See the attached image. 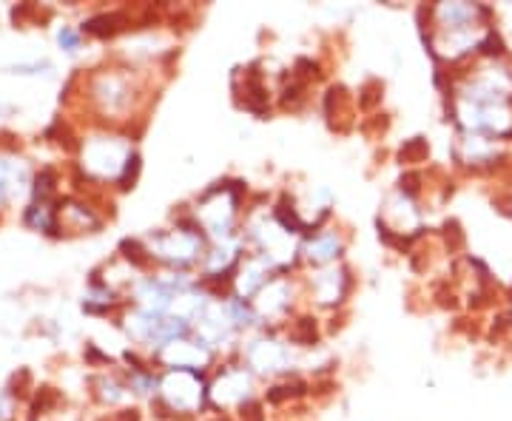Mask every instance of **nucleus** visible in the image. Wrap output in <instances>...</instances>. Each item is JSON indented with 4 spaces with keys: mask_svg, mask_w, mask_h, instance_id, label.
<instances>
[{
    "mask_svg": "<svg viewBox=\"0 0 512 421\" xmlns=\"http://www.w3.org/2000/svg\"><path fill=\"white\" fill-rule=\"evenodd\" d=\"M117 23H123V18L120 15H100V18H92L89 23H86V32H92V35H114L120 26Z\"/></svg>",
    "mask_w": 512,
    "mask_h": 421,
    "instance_id": "3",
    "label": "nucleus"
},
{
    "mask_svg": "<svg viewBox=\"0 0 512 421\" xmlns=\"http://www.w3.org/2000/svg\"><path fill=\"white\" fill-rule=\"evenodd\" d=\"M507 208H510V214H512V191H510V202H507Z\"/></svg>",
    "mask_w": 512,
    "mask_h": 421,
    "instance_id": "8",
    "label": "nucleus"
},
{
    "mask_svg": "<svg viewBox=\"0 0 512 421\" xmlns=\"http://www.w3.org/2000/svg\"><path fill=\"white\" fill-rule=\"evenodd\" d=\"M427 154H430V146H427V140L424 137H413V140H407L399 151V157H402V163H421V160H427Z\"/></svg>",
    "mask_w": 512,
    "mask_h": 421,
    "instance_id": "2",
    "label": "nucleus"
},
{
    "mask_svg": "<svg viewBox=\"0 0 512 421\" xmlns=\"http://www.w3.org/2000/svg\"><path fill=\"white\" fill-rule=\"evenodd\" d=\"M305 92H308V83H302V80H293L291 86H285V97H282V106L285 109H299L302 103H305Z\"/></svg>",
    "mask_w": 512,
    "mask_h": 421,
    "instance_id": "4",
    "label": "nucleus"
},
{
    "mask_svg": "<svg viewBox=\"0 0 512 421\" xmlns=\"http://www.w3.org/2000/svg\"><path fill=\"white\" fill-rule=\"evenodd\" d=\"M382 92L384 86L379 80H367L365 86H362V94H359V106H362V109H373V106L382 100Z\"/></svg>",
    "mask_w": 512,
    "mask_h": 421,
    "instance_id": "5",
    "label": "nucleus"
},
{
    "mask_svg": "<svg viewBox=\"0 0 512 421\" xmlns=\"http://www.w3.org/2000/svg\"><path fill=\"white\" fill-rule=\"evenodd\" d=\"M291 339L296 345H316V339H319V330H316V319L311 316H302V319H296L291 328Z\"/></svg>",
    "mask_w": 512,
    "mask_h": 421,
    "instance_id": "1",
    "label": "nucleus"
},
{
    "mask_svg": "<svg viewBox=\"0 0 512 421\" xmlns=\"http://www.w3.org/2000/svg\"><path fill=\"white\" fill-rule=\"evenodd\" d=\"M444 239H447V248L450 251H458L464 245V231H461V225L456 220H450L444 225Z\"/></svg>",
    "mask_w": 512,
    "mask_h": 421,
    "instance_id": "6",
    "label": "nucleus"
},
{
    "mask_svg": "<svg viewBox=\"0 0 512 421\" xmlns=\"http://www.w3.org/2000/svg\"><path fill=\"white\" fill-rule=\"evenodd\" d=\"M239 413H242V421H265L262 402H254V399H245V402L239 404Z\"/></svg>",
    "mask_w": 512,
    "mask_h": 421,
    "instance_id": "7",
    "label": "nucleus"
}]
</instances>
